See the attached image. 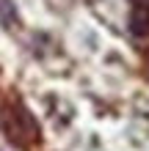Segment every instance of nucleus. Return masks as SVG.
<instances>
[{
    "label": "nucleus",
    "instance_id": "1",
    "mask_svg": "<svg viewBox=\"0 0 149 151\" xmlns=\"http://www.w3.org/2000/svg\"><path fill=\"white\" fill-rule=\"evenodd\" d=\"M133 30L149 36V0H133Z\"/></svg>",
    "mask_w": 149,
    "mask_h": 151
}]
</instances>
